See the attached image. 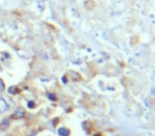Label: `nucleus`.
I'll use <instances>...</instances> for the list:
<instances>
[{
    "label": "nucleus",
    "mask_w": 155,
    "mask_h": 136,
    "mask_svg": "<svg viewBox=\"0 0 155 136\" xmlns=\"http://www.w3.org/2000/svg\"><path fill=\"white\" fill-rule=\"evenodd\" d=\"M8 110H9V104H8V102L5 101V99H1V98H0V114L7 112Z\"/></svg>",
    "instance_id": "1"
},
{
    "label": "nucleus",
    "mask_w": 155,
    "mask_h": 136,
    "mask_svg": "<svg viewBox=\"0 0 155 136\" xmlns=\"http://www.w3.org/2000/svg\"><path fill=\"white\" fill-rule=\"evenodd\" d=\"M25 111H24V108H17V110L15 111V113L13 114V117L14 118H16V119H20V118H24L25 117Z\"/></svg>",
    "instance_id": "2"
},
{
    "label": "nucleus",
    "mask_w": 155,
    "mask_h": 136,
    "mask_svg": "<svg viewBox=\"0 0 155 136\" xmlns=\"http://www.w3.org/2000/svg\"><path fill=\"white\" fill-rule=\"evenodd\" d=\"M9 127H10L9 119H3V120L0 122V130H1V131H5V130H8Z\"/></svg>",
    "instance_id": "3"
},
{
    "label": "nucleus",
    "mask_w": 155,
    "mask_h": 136,
    "mask_svg": "<svg viewBox=\"0 0 155 136\" xmlns=\"http://www.w3.org/2000/svg\"><path fill=\"white\" fill-rule=\"evenodd\" d=\"M69 134H70V132H69V130L66 129V128H61V129H58V135L60 136H69Z\"/></svg>",
    "instance_id": "4"
},
{
    "label": "nucleus",
    "mask_w": 155,
    "mask_h": 136,
    "mask_svg": "<svg viewBox=\"0 0 155 136\" xmlns=\"http://www.w3.org/2000/svg\"><path fill=\"white\" fill-rule=\"evenodd\" d=\"M19 93V88H18V86H11L9 87V94H11V95H16V94Z\"/></svg>",
    "instance_id": "5"
},
{
    "label": "nucleus",
    "mask_w": 155,
    "mask_h": 136,
    "mask_svg": "<svg viewBox=\"0 0 155 136\" xmlns=\"http://www.w3.org/2000/svg\"><path fill=\"white\" fill-rule=\"evenodd\" d=\"M3 91H5V83L2 79H0V93H2Z\"/></svg>",
    "instance_id": "6"
},
{
    "label": "nucleus",
    "mask_w": 155,
    "mask_h": 136,
    "mask_svg": "<svg viewBox=\"0 0 155 136\" xmlns=\"http://www.w3.org/2000/svg\"><path fill=\"white\" fill-rule=\"evenodd\" d=\"M47 96H48V98H49V99L51 100V101H55V100H56V97H55V95H54V94L50 93V94H48Z\"/></svg>",
    "instance_id": "7"
},
{
    "label": "nucleus",
    "mask_w": 155,
    "mask_h": 136,
    "mask_svg": "<svg viewBox=\"0 0 155 136\" xmlns=\"http://www.w3.org/2000/svg\"><path fill=\"white\" fill-rule=\"evenodd\" d=\"M27 104H28L29 108H33L35 106V102L34 101H28V103H27Z\"/></svg>",
    "instance_id": "8"
}]
</instances>
